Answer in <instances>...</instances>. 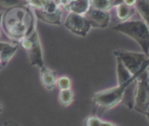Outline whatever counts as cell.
<instances>
[{
	"mask_svg": "<svg viewBox=\"0 0 149 126\" xmlns=\"http://www.w3.org/2000/svg\"><path fill=\"white\" fill-rule=\"evenodd\" d=\"M90 7L104 11H109L113 6L112 0H89Z\"/></svg>",
	"mask_w": 149,
	"mask_h": 126,
	"instance_id": "e0dca14e",
	"label": "cell"
},
{
	"mask_svg": "<svg viewBox=\"0 0 149 126\" xmlns=\"http://www.w3.org/2000/svg\"><path fill=\"white\" fill-rule=\"evenodd\" d=\"M19 44H21L22 48L26 51L31 66H37L38 68H41L45 65L42 46L38 34L36 30H34L31 35L22 39Z\"/></svg>",
	"mask_w": 149,
	"mask_h": 126,
	"instance_id": "8992f818",
	"label": "cell"
},
{
	"mask_svg": "<svg viewBox=\"0 0 149 126\" xmlns=\"http://www.w3.org/2000/svg\"><path fill=\"white\" fill-rule=\"evenodd\" d=\"M137 0H123V3L128 6H134Z\"/></svg>",
	"mask_w": 149,
	"mask_h": 126,
	"instance_id": "cb8c5ba5",
	"label": "cell"
},
{
	"mask_svg": "<svg viewBox=\"0 0 149 126\" xmlns=\"http://www.w3.org/2000/svg\"><path fill=\"white\" fill-rule=\"evenodd\" d=\"M39 76H40V81L43 84V86L47 91H52L56 86V81H57V72L48 69L45 65L39 68Z\"/></svg>",
	"mask_w": 149,
	"mask_h": 126,
	"instance_id": "30bf717a",
	"label": "cell"
},
{
	"mask_svg": "<svg viewBox=\"0 0 149 126\" xmlns=\"http://www.w3.org/2000/svg\"><path fill=\"white\" fill-rule=\"evenodd\" d=\"M25 2L32 10H42L49 5L51 0H25Z\"/></svg>",
	"mask_w": 149,
	"mask_h": 126,
	"instance_id": "ac0fdd59",
	"label": "cell"
},
{
	"mask_svg": "<svg viewBox=\"0 0 149 126\" xmlns=\"http://www.w3.org/2000/svg\"><path fill=\"white\" fill-rule=\"evenodd\" d=\"M65 27L75 35L86 37L92 26L85 16L70 12L65 19Z\"/></svg>",
	"mask_w": 149,
	"mask_h": 126,
	"instance_id": "52a82bcc",
	"label": "cell"
},
{
	"mask_svg": "<svg viewBox=\"0 0 149 126\" xmlns=\"http://www.w3.org/2000/svg\"><path fill=\"white\" fill-rule=\"evenodd\" d=\"M112 3H113V7H116L117 5L122 3H123V0H112Z\"/></svg>",
	"mask_w": 149,
	"mask_h": 126,
	"instance_id": "484cf974",
	"label": "cell"
},
{
	"mask_svg": "<svg viewBox=\"0 0 149 126\" xmlns=\"http://www.w3.org/2000/svg\"><path fill=\"white\" fill-rule=\"evenodd\" d=\"M35 17L45 23L50 24L59 25L61 24L62 10L54 2L51 0V3L47 7L42 10H33Z\"/></svg>",
	"mask_w": 149,
	"mask_h": 126,
	"instance_id": "ba28073f",
	"label": "cell"
},
{
	"mask_svg": "<svg viewBox=\"0 0 149 126\" xmlns=\"http://www.w3.org/2000/svg\"><path fill=\"white\" fill-rule=\"evenodd\" d=\"M90 8L89 0H72L64 9L69 12L76 13L79 15H85Z\"/></svg>",
	"mask_w": 149,
	"mask_h": 126,
	"instance_id": "4fadbf2b",
	"label": "cell"
},
{
	"mask_svg": "<svg viewBox=\"0 0 149 126\" xmlns=\"http://www.w3.org/2000/svg\"><path fill=\"white\" fill-rule=\"evenodd\" d=\"M101 118L98 116H91L85 119L84 126H100L101 125Z\"/></svg>",
	"mask_w": 149,
	"mask_h": 126,
	"instance_id": "44dd1931",
	"label": "cell"
},
{
	"mask_svg": "<svg viewBox=\"0 0 149 126\" xmlns=\"http://www.w3.org/2000/svg\"><path fill=\"white\" fill-rule=\"evenodd\" d=\"M3 126H19V125H18V124H17V122H15V121H13V120H8V121H5V122L3 123Z\"/></svg>",
	"mask_w": 149,
	"mask_h": 126,
	"instance_id": "603a6c76",
	"label": "cell"
},
{
	"mask_svg": "<svg viewBox=\"0 0 149 126\" xmlns=\"http://www.w3.org/2000/svg\"><path fill=\"white\" fill-rule=\"evenodd\" d=\"M3 11H0V37H1V27H2V18H3Z\"/></svg>",
	"mask_w": 149,
	"mask_h": 126,
	"instance_id": "4316f807",
	"label": "cell"
},
{
	"mask_svg": "<svg viewBox=\"0 0 149 126\" xmlns=\"http://www.w3.org/2000/svg\"><path fill=\"white\" fill-rule=\"evenodd\" d=\"M0 66H2V64H1V59H0ZM2 67H3V66H2Z\"/></svg>",
	"mask_w": 149,
	"mask_h": 126,
	"instance_id": "4dcf8cb0",
	"label": "cell"
},
{
	"mask_svg": "<svg viewBox=\"0 0 149 126\" xmlns=\"http://www.w3.org/2000/svg\"><path fill=\"white\" fill-rule=\"evenodd\" d=\"M113 55L122 62L132 75L148 69V57L144 53L118 50L113 52Z\"/></svg>",
	"mask_w": 149,
	"mask_h": 126,
	"instance_id": "277c9868",
	"label": "cell"
},
{
	"mask_svg": "<svg viewBox=\"0 0 149 126\" xmlns=\"http://www.w3.org/2000/svg\"><path fill=\"white\" fill-rule=\"evenodd\" d=\"M134 80H131L123 84H118L116 87L109 88L94 93L93 96V103L95 109L100 110V113L102 114L104 111L113 108L118 104L122 102L127 87Z\"/></svg>",
	"mask_w": 149,
	"mask_h": 126,
	"instance_id": "3957f363",
	"label": "cell"
},
{
	"mask_svg": "<svg viewBox=\"0 0 149 126\" xmlns=\"http://www.w3.org/2000/svg\"><path fill=\"white\" fill-rule=\"evenodd\" d=\"M134 5L135 10L149 27V0H137Z\"/></svg>",
	"mask_w": 149,
	"mask_h": 126,
	"instance_id": "9a60e30c",
	"label": "cell"
},
{
	"mask_svg": "<svg viewBox=\"0 0 149 126\" xmlns=\"http://www.w3.org/2000/svg\"><path fill=\"white\" fill-rule=\"evenodd\" d=\"M3 111V109H2V106H1V104H0V113Z\"/></svg>",
	"mask_w": 149,
	"mask_h": 126,
	"instance_id": "f546056e",
	"label": "cell"
},
{
	"mask_svg": "<svg viewBox=\"0 0 149 126\" xmlns=\"http://www.w3.org/2000/svg\"><path fill=\"white\" fill-rule=\"evenodd\" d=\"M149 107V79L148 71L146 69L136 78V90L134 95V109L146 115Z\"/></svg>",
	"mask_w": 149,
	"mask_h": 126,
	"instance_id": "5b68a950",
	"label": "cell"
},
{
	"mask_svg": "<svg viewBox=\"0 0 149 126\" xmlns=\"http://www.w3.org/2000/svg\"><path fill=\"white\" fill-rule=\"evenodd\" d=\"M114 30L127 35L135 40L141 47L143 53L149 55V27L143 20L125 21L115 25Z\"/></svg>",
	"mask_w": 149,
	"mask_h": 126,
	"instance_id": "7a4b0ae2",
	"label": "cell"
},
{
	"mask_svg": "<svg viewBox=\"0 0 149 126\" xmlns=\"http://www.w3.org/2000/svg\"><path fill=\"white\" fill-rule=\"evenodd\" d=\"M52 2H54L58 6L61 7V8H65L66 5H68L72 0H52Z\"/></svg>",
	"mask_w": 149,
	"mask_h": 126,
	"instance_id": "7402d4cb",
	"label": "cell"
},
{
	"mask_svg": "<svg viewBox=\"0 0 149 126\" xmlns=\"http://www.w3.org/2000/svg\"><path fill=\"white\" fill-rule=\"evenodd\" d=\"M58 103L61 106L66 107L70 105L74 99V93L71 89L61 90L58 93Z\"/></svg>",
	"mask_w": 149,
	"mask_h": 126,
	"instance_id": "2e32d148",
	"label": "cell"
},
{
	"mask_svg": "<svg viewBox=\"0 0 149 126\" xmlns=\"http://www.w3.org/2000/svg\"><path fill=\"white\" fill-rule=\"evenodd\" d=\"M146 116L148 117V121H149V107H148V111H147V113H146Z\"/></svg>",
	"mask_w": 149,
	"mask_h": 126,
	"instance_id": "83f0119b",
	"label": "cell"
},
{
	"mask_svg": "<svg viewBox=\"0 0 149 126\" xmlns=\"http://www.w3.org/2000/svg\"><path fill=\"white\" fill-rule=\"evenodd\" d=\"M148 71H149V55L148 56Z\"/></svg>",
	"mask_w": 149,
	"mask_h": 126,
	"instance_id": "f1b7e54d",
	"label": "cell"
},
{
	"mask_svg": "<svg viewBox=\"0 0 149 126\" xmlns=\"http://www.w3.org/2000/svg\"><path fill=\"white\" fill-rule=\"evenodd\" d=\"M17 44H11L5 42H0V59L3 67H4L11 59V57L15 55L17 51Z\"/></svg>",
	"mask_w": 149,
	"mask_h": 126,
	"instance_id": "8fae6325",
	"label": "cell"
},
{
	"mask_svg": "<svg viewBox=\"0 0 149 126\" xmlns=\"http://www.w3.org/2000/svg\"><path fill=\"white\" fill-rule=\"evenodd\" d=\"M135 12V8H133V6H128L124 3L116 6L117 17L122 22L127 21Z\"/></svg>",
	"mask_w": 149,
	"mask_h": 126,
	"instance_id": "5bb4252c",
	"label": "cell"
},
{
	"mask_svg": "<svg viewBox=\"0 0 149 126\" xmlns=\"http://www.w3.org/2000/svg\"><path fill=\"white\" fill-rule=\"evenodd\" d=\"M2 29L8 38L19 43L31 35L35 29L33 10L28 4L6 9L2 18Z\"/></svg>",
	"mask_w": 149,
	"mask_h": 126,
	"instance_id": "6da1fadb",
	"label": "cell"
},
{
	"mask_svg": "<svg viewBox=\"0 0 149 126\" xmlns=\"http://www.w3.org/2000/svg\"><path fill=\"white\" fill-rule=\"evenodd\" d=\"M100 126H119V125H114V124H113V123L106 122V121H103V120H102Z\"/></svg>",
	"mask_w": 149,
	"mask_h": 126,
	"instance_id": "d4e9b609",
	"label": "cell"
},
{
	"mask_svg": "<svg viewBox=\"0 0 149 126\" xmlns=\"http://www.w3.org/2000/svg\"><path fill=\"white\" fill-rule=\"evenodd\" d=\"M24 4H27L25 0H0V7L4 9Z\"/></svg>",
	"mask_w": 149,
	"mask_h": 126,
	"instance_id": "ffe728a7",
	"label": "cell"
},
{
	"mask_svg": "<svg viewBox=\"0 0 149 126\" xmlns=\"http://www.w3.org/2000/svg\"><path fill=\"white\" fill-rule=\"evenodd\" d=\"M84 16L88 20L91 26L94 28H107L109 25L111 20V16L108 11L100 10L92 7L89 8Z\"/></svg>",
	"mask_w": 149,
	"mask_h": 126,
	"instance_id": "9c48e42d",
	"label": "cell"
},
{
	"mask_svg": "<svg viewBox=\"0 0 149 126\" xmlns=\"http://www.w3.org/2000/svg\"><path fill=\"white\" fill-rule=\"evenodd\" d=\"M117 60V79H118V84H126L131 80L136 79L140 74H141L143 71H141L135 75H132L129 71L125 67V65L122 64V62L119 59L116 58Z\"/></svg>",
	"mask_w": 149,
	"mask_h": 126,
	"instance_id": "7c38bea8",
	"label": "cell"
},
{
	"mask_svg": "<svg viewBox=\"0 0 149 126\" xmlns=\"http://www.w3.org/2000/svg\"><path fill=\"white\" fill-rule=\"evenodd\" d=\"M56 85L60 91L61 90L71 89V87H72V80L70 79V78H68L66 76H61V77L57 78Z\"/></svg>",
	"mask_w": 149,
	"mask_h": 126,
	"instance_id": "d6986e66",
	"label": "cell"
}]
</instances>
